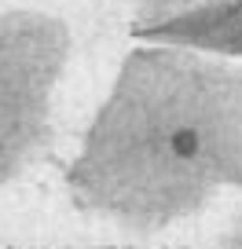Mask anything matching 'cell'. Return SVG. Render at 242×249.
Segmentation results:
<instances>
[{"label": "cell", "instance_id": "cell-1", "mask_svg": "<svg viewBox=\"0 0 242 249\" xmlns=\"http://www.w3.org/2000/svg\"><path fill=\"white\" fill-rule=\"evenodd\" d=\"M169 150L176 158H198V154H202V136H198L195 128H180V132L172 136Z\"/></svg>", "mask_w": 242, "mask_h": 249}]
</instances>
